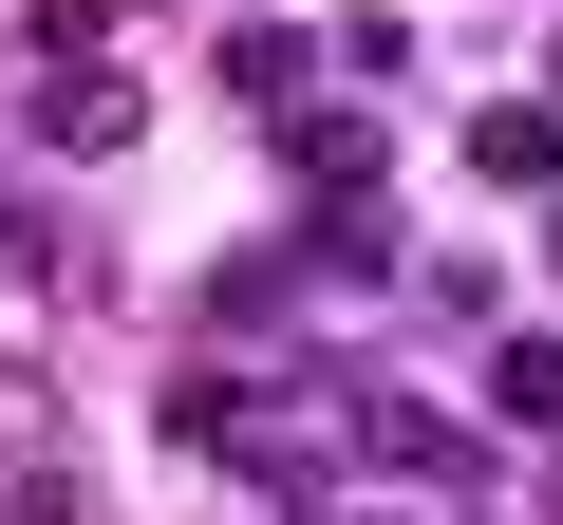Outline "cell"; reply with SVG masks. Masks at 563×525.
Segmentation results:
<instances>
[{"label": "cell", "mask_w": 563, "mask_h": 525, "mask_svg": "<svg viewBox=\"0 0 563 525\" xmlns=\"http://www.w3.org/2000/svg\"><path fill=\"white\" fill-rule=\"evenodd\" d=\"M488 413H507V432H563V320L488 338Z\"/></svg>", "instance_id": "5"}, {"label": "cell", "mask_w": 563, "mask_h": 525, "mask_svg": "<svg viewBox=\"0 0 563 525\" xmlns=\"http://www.w3.org/2000/svg\"><path fill=\"white\" fill-rule=\"evenodd\" d=\"M357 525H395V506H357Z\"/></svg>", "instance_id": "12"}, {"label": "cell", "mask_w": 563, "mask_h": 525, "mask_svg": "<svg viewBox=\"0 0 563 525\" xmlns=\"http://www.w3.org/2000/svg\"><path fill=\"white\" fill-rule=\"evenodd\" d=\"M544 94H563V57H544Z\"/></svg>", "instance_id": "13"}, {"label": "cell", "mask_w": 563, "mask_h": 525, "mask_svg": "<svg viewBox=\"0 0 563 525\" xmlns=\"http://www.w3.org/2000/svg\"><path fill=\"white\" fill-rule=\"evenodd\" d=\"M544 282H563V206H544Z\"/></svg>", "instance_id": "10"}, {"label": "cell", "mask_w": 563, "mask_h": 525, "mask_svg": "<svg viewBox=\"0 0 563 525\" xmlns=\"http://www.w3.org/2000/svg\"><path fill=\"white\" fill-rule=\"evenodd\" d=\"M282 150H301L320 206H376V113H282Z\"/></svg>", "instance_id": "4"}, {"label": "cell", "mask_w": 563, "mask_h": 525, "mask_svg": "<svg viewBox=\"0 0 563 525\" xmlns=\"http://www.w3.org/2000/svg\"><path fill=\"white\" fill-rule=\"evenodd\" d=\"M544 525H563V488H544Z\"/></svg>", "instance_id": "11"}, {"label": "cell", "mask_w": 563, "mask_h": 525, "mask_svg": "<svg viewBox=\"0 0 563 525\" xmlns=\"http://www.w3.org/2000/svg\"><path fill=\"white\" fill-rule=\"evenodd\" d=\"M0 282H20V301H38V282H76V244H57L38 206H0Z\"/></svg>", "instance_id": "8"}, {"label": "cell", "mask_w": 563, "mask_h": 525, "mask_svg": "<svg viewBox=\"0 0 563 525\" xmlns=\"http://www.w3.org/2000/svg\"><path fill=\"white\" fill-rule=\"evenodd\" d=\"M470 169L488 188H563V94H488L470 113Z\"/></svg>", "instance_id": "3"}, {"label": "cell", "mask_w": 563, "mask_h": 525, "mask_svg": "<svg viewBox=\"0 0 563 525\" xmlns=\"http://www.w3.org/2000/svg\"><path fill=\"white\" fill-rule=\"evenodd\" d=\"M207 320H225V338H282V320H301V262H282V244H263V262H225Z\"/></svg>", "instance_id": "6"}, {"label": "cell", "mask_w": 563, "mask_h": 525, "mask_svg": "<svg viewBox=\"0 0 563 525\" xmlns=\"http://www.w3.org/2000/svg\"><path fill=\"white\" fill-rule=\"evenodd\" d=\"M151 132V94L113 76V57H76V76H38V150H132Z\"/></svg>", "instance_id": "2"}, {"label": "cell", "mask_w": 563, "mask_h": 525, "mask_svg": "<svg viewBox=\"0 0 563 525\" xmlns=\"http://www.w3.org/2000/svg\"><path fill=\"white\" fill-rule=\"evenodd\" d=\"M57 450V394H38V357H0V469H38Z\"/></svg>", "instance_id": "7"}, {"label": "cell", "mask_w": 563, "mask_h": 525, "mask_svg": "<svg viewBox=\"0 0 563 525\" xmlns=\"http://www.w3.org/2000/svg\"><path fill=\"white\" fill-rule=\"evenodd\" d=\"M339 450H357V469H395V488H432V469H470V432H451L432 394H339Z\"/></svg>", "instance_id": "1"}, {"label": "cell", "mask_w": 563, "mask_h": 525, "mask_svg": "<svg viewBox=\"0 0 563 525\" xmlns=\"http://www.w3.org/2000/svg\"><path fill=\"white\" fill-rule=\"evenodd\" d=\"M0 525H76V469L38 450V469H0Z\"/></svg>", "instance_id": "9"}]
</instances>
